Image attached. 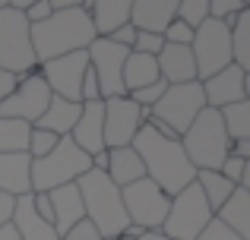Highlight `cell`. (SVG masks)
Masks as SVG:
<instances>
[{
  "mask_svg": "<svg viewBox=\"0 0 250 240\" xmlns=\"http://www.w3.org/2000/svg\"><path fill=\"white\" fill-rule=\"evenodd\" d=\"M130 148L140 155L146 177L152 180L165 196H177L184 186H190L196 180V167L187 161V155H184V148H181V139H168V136H162L159 129L149 127V123H143V127L136 129Z\"/></svg>",
  "mask_w": 250,
  "mask_h": 240,
  "instance_id": "cell-1",
  "label": "cell"
},
{
  "mask_svg": "<svg viewBox=\"0 0 250 240\" xmlns=\"http://www.w3.org/2000/svg\"><path fill=\"white\" fill-rule=\"evenodd\" d=\"M48 199H51V212H54V231H57V237H63L76 222H80V218H85L83 196H80V190H76V184H67V186L51 190Z\"/></svg>",
  "mask_w": 250,
  "mask_h": 240,
  "instance_id": "cell-20",
  "label": "cell"
},
{
  "mask_svg": "<svg viewBox=\"0 0 250 240\" xmlns=\"http://www.w3.org/2000/svg\"><path fill=\"white\" fill-rule=\"evenodd\" d=\"M231 155H234V158H241V161H250V139L231 142Z\"/></svg>",
  "mask_w": 250,
  "mask_h": 240,
  "instance_id": "cell-42",
  "label": "cell"
},
{
  "mask_svg": "<svg viewBox=\"0 0 250 240\" xmlns=\"http://www.w3.org/2000/svg\"><path fill=\"white\" fill-rule=\"evenodd\" d=\"M29 35H32V51H35L38 67L48 60H57V57L85 51L95 41L92 19H89V3H76L73 10L51 13L44 22L29 25Z\"/></svg>",
  "mask_w": 250,
  "mask_h": 240,
  "instance_id": "cell-2",
  "label": "cell"
},
{
  "mask_svg": "<svg viewBox=\"0 0 250 240\" xmlns=\"http://www.w3.org/2000/svg\"><path fill=\"white\" fill-rule=\"evenodd\" d=\"M193 184L200 186V193H203V199H206V205L212 209V215L228 203V196L234 193V184H228L219 171H196Z\"/></svg>",
  "mask_w": 250,
  "mask_h": 240,
  "instance_id": "cell-27",
  "label": "cell"
},
{
  "mask_svg": "<svg viewBox=\"0 0 250 240\" xmlns=\"http://www.w3.org/2000/svg\"><path fill=\"white\" fill-rule=\"evenodd\" d=\"M159 63V76L165 86H184V82H196V67H193V54L190 48L181 44H165L162 54L155 57Z\"/></svg>",
  "mask_w": 250,
  "mask_h": 240,
  "instance_id": "cell-18",
  "label": "cell"
},
{
  "mask_svg": "<svg viewBox=\"0 0 250 240\" xmlns=\"http://www.w3.org/2000/svg\"><path fill=\"white\" fill-rule=\"evenodd\" d=\"M22 16H25V22H29V25H38V22H44V19L51 16V3H48V0H32L29 10H25Z\"/></svg>",
  "mask_w": 250,
  "mask_h": 240,
  "instance_id": "cell-38",
  "label": "cell"
},
{
  "mask_svg": "<svg viewBox=\"0 0 250 240\" xmlns=\"http://www.w3.org/2000/svg\"><path fill=\"white\" fill-rule=\"evenodd\" d=\"M76 190L83 196V212L92 224L98 228L102 240H114L127 231V212L121 203V190L104 177L102 171H85L76 180Z\"/></svg>",
  "mask_w": 250,
  "mask_h": 240,
  "instance_id": "cell-3",
  "label": "cell"
},
{
  "mask_svg": "<svg viewBox=\"0 0 250 240\" xmlns=\"http://www.w3.org/2000/svg\"><path fill=\"white\" fill-rule=\"evenodd\" d=\"M16 82H19V76H13V73H6V70H0V105H3V98L16 89Z\"/></svg>",
  "mask_w": 250,
  "mask_h": 240,
  "instance_id": "cell-41",
  "label": "cell"
},
{
  "mask_svg": "<svg viewBox=\"0 0 250 240\" xmlns=\"http://www.w3.org/2000/svg\"><path fill=\"white\" fill-rule=\"evenodd\" d=\"M32 158L25 152H10L0 155V193L6 196H25L32 193Z\"/></svg>",
  "mask_w": 250,
  "mask_h": 240,
  "instance_id": "cell-21",
  "label": "cell"
},
{
  "mask_svg": "<svg viewBox=\"0 0 250 240\" xmlns=\"http://www.w3.org/2000/svg\"><path fill=\"white\" fill-rule=\"evenodd\" d=\"M174 19H181L187 29H200L209 19V0H177V13Z\"/></svg>",
  "mask_w": 250,
  "mask_h": 240,
  "instance_id": "cell-31",
  "label": "cell"
},
{
  "mask_svg": "<svg viewBox=\"0 0 250 240\" xmlns=\"http://www.w3.org/2000/svg\"><path fill=\"white\" fill-rule=\"evenodd\" d=\"M203 86V98H206V108L212 111H222L228 105H238V101H247V73L241 67H225L215 76L200 82Z\"/></svg>",
  "mask_w": 250,
  "mask_h": 240,
  "instance_id": "cell-15",
  "label": "cell"
},
{
  "mask_svg": "<svg viewBox=\"0 0 250 240\" xmlns=\"http://www.w3.org/2000/svg\"><path fill=\"white\" fill-rule=\"evenodd\" d=\"M51 98H54V95H51L48 82H44L38 73H29V76H22V79L16 82V89L3 98L0 117L22 120V123H29V127H35V123L42 120V114L48 111Z\"/></svg>",
  "mask_w": 250,
  "mask_h": 240,
  "instance_id": "cell-11",
  "label": "cell"
},
{
  "mask_svg": "<svg viewBox=\"0 0 250 240\" xmlns=\"http://www.w3.org/2000/svg\"><path fill=\"white\" fill-rule=\"evenodd\" d=\"M196 240H244V237H238L234 231H228L222 222H215V218H212V222L206 224V231H203Z\"/></svg>",
  "mask_w": 250,
  "mask_h": 240,
  "instance_id": "cell-37",
  "label": "cell"
},
{
  "mask_svg": "<svg viewBox=\"0 0 250 240\" xmlns=\"http://www.w3.org/2000/svg\"><path fill=\"white\" fill-rule=\"evenodd\" d=\"M190 54H193V67H196V82L215 76L219 70L231 67V32L215 19H206L193 32Z\"/></svg>",
  "mask_w": 250,
  "mask_h": 240,
  "instance_id": "cell-10",
  "label": "cell"
},
{
  "mask_svg": "<svg viewBox=\"0 0 250 240\" xmlns=\"http://www.w3.org/2000/svg\"><path fill=\"white\" fill-rule=\"evenodd\" d=\"M13 205H16V196H6V193H0V228H3V224H10Z\"/></svg>",
  "mask_w": 250,
  "mask_h": 240,
  "instance_id": "cell-40",
  "label": "cell"
},
{
  "mask_svg": "<svg viewBox=\"0 0 250 240\" xmlns=\"http://www.w3.org/2000/svg\"><path fill=\"white\" fill-rule=\"evenodd\" d=\"M215 222H222L228 231H234L238 237L250 240V190L234 186V193L228 196V203L215 212Z\"/></svg>",
  "mask_w": 250,
  "mask_h": 240,
  "instance_id": "cell-24",
  "label": "cell"
},
{
  "mask_svg": "<svg viewBox=\"0 0 250 240\" xmlns=\"http://www.w3.org/2000/svg\"><path fill=\"white\" fill-rule=\"evenodd\" d=\"M89 19L95 38H108L111 32L130 22V0H95L89 3Z\"/></svg>",
  "mask_w": 250,
  "mask_h": 240,
  "instance_id": "cell-23",
  "label": "cell"
},
{
  "mask_svg": "<svg viewBox=\"0 0 250 240\" xmlns=\"http://www.w3.org/2000/svg\"><path fill=\"white\" fill-rule=\"evenodd\" d=\"M61 240H102V234H98V228L89 222V218H80Z\"/></svg>",
  "mask_w": 250,
  "mask_h": 240,
  "instance_id": "cell-36",
  "label": "cell"
},
{
  "mask_svg": "<svg viewBox=\"0 0 250 240\" xmlns=\"http://www.w3.org/2000/svg\"><path fill=\"white\" fill-rule=\"evenodd\" d=\"M222 127H225V136L231 142L238 139H250V101H238V105L222 108Z\"/></svg>",
  "mask_w": 250,
  "mask_h": 240,
  "instance_id": "cell-29",
  "label": "cell"
},
{
  "mask_svg": "<svg viewBox=\"0 0 250 240\" xmlns=\"http://www.w3.org/2000/svg\"><path fill=\"white\" fill-rule=\"evenodd\" d=\"M85 70H89V57H85V51H76V54H67V57L42 63V67H38V76L48 82L51 95L80 105V86H83Z\"/></svg>",
  "mask_w": 250,
  "mask_h": 240,
  "instance_id": "cell-14",
  "label": "cell"
},
{
  "mask_svg": "<svg viewBox=\"0 0 250 240\" xmlns=\"http://www.w3.org/2000/svg\"><path fill=\"white\" fill-rule=\"evenodd\" d=\"M3 6H6V0H0V10H3Z\"/></svg>",
  "mask_w": 250,
  "mask_h": 240,
  "instance_id": "cell-45",
  "label": "cell"
},
{
  "mask_svg": "<svg viewBox=\"0 0 250 240\" xmlns=\"http://www.w3.org/2000/svg\"><path fill=\"white\" fill-rule=\"evenodd\" d=\"M181 148L196 171H219L231 155V139L225 136L222 114L212 108H203L196 120L187 127V133L181 136Z\"/></svg>",
  "mask_w": 250,
  "mask_h": 240,
  "instance_id": "cell-4",
  "label": "cell"
},
{
  "mask_svg": "<svg viewBox=\"0 0 250 240\" xmlns=\"http://www.w3.org/2000/svg\"><path fill=\"white\" fill-rule=\"evenodd\" d=\"M127 54H130L127 48H121V44L108 41V38H95V41L85 48L89 67H92V73H95V79H98V95H102V101L127 95V89H124V79H121Z\"/></svg>",
  "mask_w": 250,
  "mask_h": 240,
  "instance_id": "cell-12",
  "label": "cell"
},
{
  "mask_svg": "<svg viewBox=\"0 0 250 240\" xmlns=\"http://www.w3.org/2000/svg\"><path fill=\"white\" fill-rule=\"evenodd\" d=\"M57 142H61V139H57L54 133H44V129L32 127L29 129V146H25V155H29L32 161H38V158H44V155H48Z\"/></svg>",
  "mask_w": 250,
  "mask_h": 240,
  "instance_id": "cell-32",
  "label": "cell"
},
{
  "mask_svg": "<svg viewBox=\"0 0 250 240\" xmlns=\"http://www.w3.org/2000/svg\"><path fill=\"white\" fill-rule=\"evenodd\" d=\"M241 10H247L241 0H209V19H215V22H222V19L234 16Z\"/></svg>",
  "mask_w": 250,
  "mask_h": 240,
  "instance_id": "cell-35",
  "label": "cell"
},
{
  "mask_svg": "<svg viewBox=\"0 0 250 240\" xmlns=\"http://www.w3.org/2000/svg\"><path fill=\"white\" fill-rule=\"evenodd\" d=\"M10 224H13V231L19 234V240H61L57 231H54V224H48L44 218H38V212L32 209V193L16 196Z\"/></svg>",
  "mask_w": 250,
  "mask_h": 240,
  "instance_id": "cell-19",
  "label": "cell"
},
{
  "mask_svg": "<svg viewBox=\"0 0 250 240\" xmlns=\"http://www.w3.org/2000/svg\"><path fill=\"white\" fill-rule=\"evenodd\" d=\"M212 209L206 205L200 186L190 184L184 186L177 196H171V205H168V215H165V224H162V234L168 240H196L206 231V224L212 222Z\"/></svg>",
  "mask_w": 250,
  "mask_h": 240,
  "instance_id": "cell-8",
  "label": "cell"
},
{
  "mask_svg": "<svg viewBox=\"0 0 250 240\" xmlns=\"http://www.w3.org/2000/svg\"><path fill=\"white\" fill-rule=\"evenodd\" d=\"M104 177H108L117 190H124V186L143 180L146 171H143L140 155H136L130 146H124V148H108V167H104Z\"/></svg>",
  "mask_w": 250,
  "mask_h": 240,
  "instance_id": "cell-22",
  "label": "cell"
},
{
  "mask_svg": "<svg viewBox=\"0 0 250 240\" xmlns=\"http://www.w3.org/2000/svg\"><path fill=\"white\" fill-rule=\"evenodd\" d=\"M203 108H206V98H203V86L200 82L168 86L165 95L159 98V105L146 114V123L155 127L162 136H168V139H181Z\"/></svg>",
  "mask_w": 250,
  "mask_h": 240,
  "instance_id": "cell-5",
  "label": "cell"
},
{
  "mask_svg": "<svg viewBox=\"0 0 250 240\" xmlns=\"http://www.w3.org/2000/svg\"><path fill=\"white\" fill-rule=\"evenodd\" d=\"M121 79H124V89H127V95H130V92H140V89H149L152 82L162 79V76H159V63H155V57L133 54V51H130L127 60H124Z\"/></svg>",
  "mask_w": 250,
  "mask_h": 240,
  "instance_id": "cell-26",
  "label": "cell"
},
{
  "mask_svg": "<svg viewBox=\"0 0 250 240\" xmlns=\"http://www.w3.org/2000/svg\"><path fill=\"white\" fill-rule=\"evenodd\" d=\"M146 114L143 108H136L127 95L121 98H108L104 101V127H102V139L104 148H124L133 142L136 129L146 123Z\"/></svg>",
  "mask_w": 250,
  "mask_h": 240,
  "instance_id": "cell-13",
  "label": "cell"
},
{
  "mask_svg": "<svg viewBox=\"0 0 250 240\" xmlns=\"http://www.w3.org/2000/svg\"><path fill=\"white\" fill-rule=\"evenodd\" d=\"M85 171H92V158L70 142V136H63L44 158L32 161V193H51L57 186L76 184Z\"/></svg>",
  "mask_w": 250,
  "mask_h": 240,
  "instance_id": "cell-6",
  "label": "cell"
},
{
  "mask_svg": "<svg viewBox=\"0 0 250 240\" xmlns=\"http://www.w3.org/2000/svg\"><path fill=\"white\" fill-rule=\"evenodd\" d=\"M162 48H165V38L162 35H146V32H136L133 44H130L133 54H146V57H159Z\"/></svg>",
  "mask_w": 250,
  "mask_h": 240,
  "instance_id": "cell-33",
  "label": "cell"
},
{
  "mask_svg": "<svg viewBox=\"0 0 250 240\" xmlns=\"http://www.w3.org/2000/svg\"><path fill=\"white\" fill-rule=\"evenodd\" d=\"M121 203H124V212H127V222L133 224V228L162 231L165 215H168V205H171V196H165L149 177H143V180H136V184L124 186Z\"/></svg>",
  "mask_w": 250,
  "mask_h": 240,
  "instance_id": "cell-9",
  "label": "cell"
},
{
  "mask_svg": "<svg viewBox=\"0 0 250 240\" xmlns=\"http://www.w3.org/2000/svg\"><path fill=\"white\" fill-rule=\"evenodd\" d=\"M0 240H19V234L13 231V224H3V228H0Z\"/></svg>",
  "mask_w": 250,
  "mask_h": 240,
  "instance_id": "cell-43",
  "label": "cell"
},
{
  "mask_svg": "<svg viewBox=\"0 0 250 240\" xmlns=\"http://www.w3.org/2000/svg\"><path fill=\"white\" fill-rule=\"evenodd\" d=\"M80 111L83 105H76V101H63V98H51L48 111L42 114V120L35 123L38 129H44V133H54L57 139H63V136H70V129H73V123L80 120Z\"/></svg>",
  "mask_w": 250,
  "mask_h": 240,
  "instance_id": "cell-25",
  "label": "cell"
},
{
  "mask_svg": "<svg viewBox=\"0 0 250 240\" xmlns=\"http://www.w3.org/2000/svg\"><path fill=\"white\" fill-rule=\"evenodd\" d=\"M231 63L244 73L250 70V10L238 13V22L231 29Z\"/></svg>",
  "mask_w": 250,
  "mask_h": 240,
  "instance_id": "cell-28",
  "label": "cell"
},
{
  "mask_svg": "<svg viewBox=\"0 0 250 240\" xmlns=\"http://www.w3.org/2000/svg\"><path fill=\"white\" fill-rule=\"evenodd\" d=\"M177 13V0H130V25L146 35H162Z\"/></svg>",
  "mask_w": 250,
  "mask_h": 240,
  "instance_id": "cell-17",
  "label": "cell"
},
{
  "mask_svg": "<svg viewBox=\"0 0 250 240\" xmlns=\"http://www.w3.org/2000/svg\"><path fill=\"white\" fill-rule=\"evenodd\" d=\"M102 127H104V101H85L80 111V120L70 129V142L92 158V155H98L104 148Z\"/></svg>",
  "mask_w": 250,
  "mask_h": 240,
  "instance_id": "cell-16",
  "label": "cell"
},
{
  "mask_svg": "<svg viewBox=\"0 0 250 240\" xmlns=\"http://www.w3.org/2000/svg\"><path fill=\"white\" fill-rule=\"evenodd\" d=\"M0 70L19 76V79L29 73H38L29 22H25L22 13L10 10V6L0 10Z\"/></svg>",
  "mask_w": 250,
  "mask_h": 240,
  "instance_id": "cell-7",
  "label": "cell"
},
{
  "mask_svg": "<svg viewBox=\"0 0 250 240\" xmlns=\"http://www.w3.org/2000/svg\"><path fill=\"white\" fill-rule=\"evenodd\" d=\"M29 123L22 120H6L0 117V155H10V152H25L29 146Z\"/></svg>",
  "mask_w": 250,
  "mask_h": 240,
  "instance_id": "cell-30",
  "label": "cell"
},
{
  "mask_svg": "<svg viewBox=\"0 0 250 240\" xmlns=\"http://www.w3.org/2000/svg\"><path fill=\"white\" fill-rule=\"evenodd\" d=\"M133 38H136V29H133V25H121V29H117V32H111V35H108V41H114V44H121V48H127L130 51V44H133Z\"/></svg>",
  "mask_w": 250,
  "mask_h": 240,
  "instance_id": "cell-39",
  "label": "cell"
},
{
  "mask_svg": "<svg viewBox=\"0 0 250 240\" xmlns=\"http://www.w3.org/2000/svg\"><path fill=\"white\" fill-rule=\"evenodd\" d=\"M162 38H165V44H181V48H190V44H193V29H187L181 19H171V25L162 32Z\"/></svg>",
  "mask_w": 250,
  "mask_h": 240,
  "instance_id": "cell-34",
  "label": "cell"
},
{
  "mask_svg": "<svg viewBox=\"0 0 250 240\" xmlns=\"http://www.w3.org/2000/svg\"><path fill=\"white\" fill-rule=\"evenodd\" d=\"M136 240H168V237L162 234V231H143V234L136 237Z\"/></svg>",
  "mask_w": 250,
  "mask_h": 240,
  "instance_id": "cell-44",
  "label": "cell"
}]
</instances>
